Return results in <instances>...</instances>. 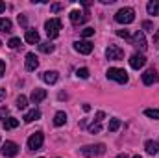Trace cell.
<instances>
[{"mask_svg":"<svg viewBox=\"0 0 159 158\" xmlns=\"http://www.w3.org/2000/svg\"><path fill=\"white\" fill-rule=\"evenodd\" d=\"M26 106H28V99H26L24 95H20V97L17 99V108H19V110H24Z\"/></svg>","mask_w":159,"mask_h":158,"instance_id":"cell-26","label":"cell"},{"mask_svg":"<svg viewBox=\"0 0 159 158\" xmlns=\"http://www.w3.org/2000/svg\"><path fill=\"white\" fill-rule=\"evenodd\" d=\"M93 34H94V28H83V30H81V36H83V37H91Z\"/></svg>","mask_w":159,"mask_h":158,"instance_id":"cell-30","label":"cell"},{"mask_svg":"<svg viewBox=\"0 0 159 158\" xmlns=\"http://www.w3.org/2000/svg\"><path fill=\"white\" fill-rule=\"evenodd\" d=\"M39 67V60L34 52H28L26 54V71H35Z\"/></svg>","mask_w":159,"mask_h":158,"instance_id":"cell-12","label":"cell"},{"mask_svg":"<svg viewBox=\"0 0 159 158\" xmlns=\"http://www.w3.org/2000/svg\"><path fill=\"white\" fill-rule=\"evenodd\" d=\"M104 117H106V114H104V112H96V119H94V123H100Z\"/></svg>","mask_w":159,"mask_h":158,"instance_id":"cell-33","label":"cell"},{"mask_svg":"<svg viewBox=\"0 0 159 158\" xmlns=\"http://www.w3.org/2000/svg\"><path fill=\"white\" fill-rule=\"evenodd\" d=\"M143 82H144L146 86L156 84V82H157V71H156V69H148V71L143 75Z\"/></svg>","mask_w":159,"mask_h":158,"instance_id":"cell-13","label":"cell"},{"mask_svg":"<svg viewBox=\"0 0 159 158\" xmlns=\"http://www.w3.org/2000/svg\"><path fill=\"white\" fill-rule=\"evenodd\" d=\"M7 45H9V48H19V47H20V39H19V37H11Z\"/></svg>","mask_w":159,"mask_h":158,"instance_id":"cell-29","label":"cell"},{"mask_svg":"<svg viewBox=\"0 0 159 158\" xmlns=\"http://www.w3.org/2000/svg\"><path fill=\"white\" fill-rule=\"evenodd\" d=\"M41 78H43V82H46V84H56L57 78H59V75H57V71H44Z\"/></svg>","mask_w":159,"mask_h":158,"instance_id":"cell-14","label":"cell"},{"mask_svg":"<svg viewBox=\"0 0 159 158\" xmlns=\"http://www.w3.org/2000/svg\"><path fill=\"white\" fill-rule=\"evenodd\" d=\"M107 78L115 80L119 84H126L128 82V73L124 69H119V67H111V69H107Z\"/></svg>","mask_w":159,"mask_h":158,"instance_id":"cell-4","label":"cell"},{"mask_svg":"<svg viewBox=\"0 0 159 158\" xmlns=\"http://www.w3.org/2000/svg\"><path fill=\"white\" fill-rule=\"evenodd\" d=\"M0 45H2V43H0Z\"/></svg>","mask_w":159,"mask_h":158,"instance_id":"cell-43","label":"cell"},{"mask_svg":"<svg viewBox=\"0 0 159 158\" xmlns=\"http://www.w3.org/2000/svg\"><path fill=\"white\" fill-rule=\"evenodd\" d=\"M144 116L150 119H159V110H156V108H146L144 110Z\"/></svg>","mask_w":159,"mask_h":158,"instance_id":"cell-25","label":"cell"},{"mask_svg":"<svg viewBox=\"0 0 159 158\" xmlns=\"http://www.w3.org/2000/svg\"><path fill=\"white\" fill-rule=\"evenodd\" d=\"M106 56H107V60H111V62H120L122 58H124V50L117 47V45H109L107 48H106Z\"/></svg>","mask_w":159,"mask_h":158,"instance_id":"cell-5","label":"cell"},{"mask_svg":"<svg viewBox=\"0 0 159 158\" xmlns=\"http://www.w3.org/2000/svg\"><path fill=\"white\" fill-rule=\"evenodd\" d=\"M83 112H91V106L89 104H83Z\"/></svg>","mask_w":159,"mask_h":158,"instance_id":"cell-39","label":"cell"},{"mask_svg":"<svg viewBox=\"0 0 159 158\" xmlns=\"http://www.w3.org/2000/svg\"><path fill=\"white\" fill-rule=\"evenodd\" d=\"M43 141H44L43 132H34V134L28 138V149L37 151V149H41V147H43Z\"/></svg>","mask_w":159,"mask_h":158,"instance_id":"cell-6","label":"cell"},{"mask_svg":"<svg viewBox=\"0 0 159 158\" xmlns=\"http://www.w3.org/2000/svg\"><path fill=\"white\" fill-rule=\"evenodd\" d=\"M6 116H7V108H6V106H2V108H0V119L6 117Z\"/></svg>","mask_w":159,"mask_h":158,"instance_id":"cell-35","label":"cell"},{"mask_svg":"<svg viewBox=\"0 0 159 158\" xmlns=\"http://www.w3.org/2000/svg\"><path fill=\"white\" fill-rule=\"evenodd\" d=\"M44 30H46V36L48 39H56L59 36V30H61V21L59 19H50L44 22Z\"/></svg>","mask_w":159,"mask_h":158,"instance_id":"cell-3","label":"cell"},{"mask_svg":"<svg viewBox=\"0 0 159 158\" xmlns=\"http://www.w3.org/2000/svg\"><path fill=\"white\" fill-rule=\"evenodd\" d=\"M120 125H122V123H120V119H111V121H109V126H107V128H109V132H117V130H119L120 128Z\"/></svg>","mask_w":159,"mask_h":158,"instance_id":"cell-24","label":"cell"},{"mask_svg":"<svg viewBox=\"0 0 159 158\" xmlns=\"http://www.w3.org/2000/svg\"><path fill=\"white\" fill-rule=\"evenodd\" d=\"M74 50L80 54H91L93 52V43L91 41H76L74 43Z\"/></svg>","mask_w":159,"mask_h":158,"instance_id":"cell-8","label":"cell"},{"mask_svg":"<svg viewBox=\"0 0 159 158\" xmlns=\"http://www.w3.org/2000/svg\"><path fill=\"white\" fill-rule=\"evenodd\" d=\"M80 153L87 158H93V156H98V155H104L106 153V145L104 143H96V145H83L80 149Z\"/></svg>","mask_w":159,"mask_h":158,"instance_id":"cell-2","label":"cell"},{"mask_svg":"<svg viewBox=\"0 0 159 158\" xmlns=\"http://www.w3.org/2000/svg\"><path fill=\"white\" fill-rule=\"evenodd\" d=\"M87 19H89V15L83 13V11H80V9H72V11H70V22H72V24H81V22H85Z\"/></svg>","mask_w":159,"mask_h":158,"instance_id":"cell-10","label":"cell"},{"mask_svg":"<svg viewBox=\"0 0 159 158\" xmlns=\"http://www.w3.org/2000/svg\"><path fill=\"white\" fill-rule=\"evenodd\" d=\"M6 11V4L4 2H0V13H4Z\"/></svg>","mask_w":159,"mask_h":158,"instance_id":"cell-38","label":"cell"},{"mask_svg":"<svg viewBox=\"0 0 159 158\" xmlns=\"http://www.w3.org/2000/svg\"><path fill=\"white\" fill-rule=\"evenodd\" d=\"M2 155L7 158H13L19 155V145L15 141H4L2 143Z\"/></svg>","mask_w":159,"mask_h":158,"instance_id":"cell-7","label":"cell"},{"mask_svg":"<svg viewBox=\"0 0 159 158\" xmlns=\"http://www.w3.org/2000/svg\"><path fill=\"white\" fill-rule=\"evenodd\" d=\"M4 71H6V63L0 60V78H2V75H4Z\"/></svg>","mask_w":159,"mask_h":158,"instance_id":"cell-36","label":"cell"},{"mask_svg":"<svg viewBox=\"0 0 159 158\" xmlns=\"http://www.w3.org/2000/svg\"><path fill=\"white\" fill-rule=\"evenodd\" d=\"M61 7H63V6H61V4H52V6H50V9H52V11H54V13H56V11H59V9H61Z\"/></svg>","mask_w":159,"mask_h":158,"instance_id":"cell-34","label":"cell"},{"mask_svg":"<svg viewBox=\"0 0 159 158\" xmlns=\"http://www.w3.org/2000/svg\"><path fill=\"white\" fill-rule=\"evenodd\" d=\"M76 77H78V78H89V69H87V67H81V69H78V71H76Z\"/></svg>","mask_w":159,"mask_h":158,"instance_id":"cell-27","label":"cell"},{"mask_svg":"<svg viewBox=\"0 0 159 158\" xmlns=\"http://www.w3.org/2000/svg\"><path fill=\"white\" fill-rule=\"evenodd\" d=\"M100 130H102V126H100V123H93V125L89 126V132H91V134H98Z\"/></svg>","mask_w":159,"mask_h":158,"instance_id":"cell-28","label":"cell"},{"mask_svg":"<svg viewBox=\"0 0 159 158\" xmlns=\"http://www.w3.org/2000/svg\"><path fill=\"white\" fill-rule=\"evenodd\" d=\"M117 158H128V156H126V155H124V153H122V155H119V156H117Z\"/></svg>","mask_w":159,"mask_h":158,"instance_id":"cell-41","label":"cell"},{"mask_svg":"<svg viewBox=\"0 0 159 158\" xmlns=\"http://www.w3.org/2000/svg\"><path fill=\"white\" fill-rule=\"evenodd\" d=\"M144 63H146V58H144L143 54H133V56L129 58V65H131L133 69H143Z\"/></svg>","mask_w":159,"mask_h":158,"instance_id":"cell-11","label":"cell"},{"mask_svg":"<svg viewBox=\"0 0 159 158\" xmlns=\"http://www.w3.org/2000/svg\"><path fill=\"white\" fill-rule=\"evenodd\" d=\"M144 149H146V153H148V155H152V156H154V155H157V153H159V143H157V141H154V140H148V141L144 143Z\"/></svg>","mask_w":159,"mask_h":158,"instance_id":"cell-16","label":"cell"},{"mask_svg":"<svg viewBox=\"0 0 159 158\" xmlns=\"http://www.w3.org/2000/svg\"><path fill=\"white\" fill-rule=\"evenodd\" d=\"M146 9H148L150 15H159V0H152V2H148Z\"/></svg>","mask_w":159,"mask_h":158,"instance_id":"cell-21","label":"cell"},{"mask_svg":"<svg viewBox=\"0 0 159 158\" xmlns=\"http://www.w3.org/2000/svg\"><path fill=\"white\" fill-rule=\"evenodd\" d=\"M54 45L50 43V41H44V43H39V50L41 52H44V54H50V52H54Z\"/></svg>","mask_w":159,"mask_h":158,"instance_id":"cell-22","label":"cell"},{"mask_svg":"<svg viewBox=\"0 0 159 158\" xmlns=\"http://www.w3.org/2000/svg\"><path fill=\"white\" fill-rule=\"evenodd\" d=\"M131 41V45L133 47H137V48H141V50H144L146 48V37H144V34L143 32H135V36L133 37H129Z\"/></svg>","mask_w":159,"mask_h":158,"instance_id":"cell-9","label":"cell"},{"mask_svg":"<svg viewBox=\"0 0 159 158\" xmlns=\"http://www.w3.org/2000/svg\"><path fill=\"white\" fill-rule=\"evenodd\" d=\"M67 123V114L65 112H57L56 116H54V125L56 126H63Z\"/></svg>","mask_w":159,"mask_h":158,"instance_id":"cell-20","label":"cell"},{"mask_svg":"<svg viewBox=\"0 0 159 158\" xmlns=\"http://www.w3.org/2000/svg\"><path fill=\"white\" fill-rule=\"evenodd\" d=\"M143 28L148 30V32H154V24H152L150 21H144V22H143Z\"/></svg>","mask_w":159,"mask_h":158,"instance_id":"cell-31","label":"cell"},{"mask_svg":"<svg viewBox=\"0 0 159 158\" xmlns=\"http://www.w3.org/2000/svg\"><path fill=\"white\" fill-rule=\"evenodd\" d=\"M133 158H143V156H139V155H135V156H133Z\"/></svg>","mask_w":159,"mask_h":158,"instance_id":"cell-42","label":"cell"},{"mask_svg":"<svg viewBox=\"0 0 159 158\" xmlns=\"http://www.w3.org/2000/svg\"><path fill=\"white\" fill-rule=\"evenodd\" d=\"M117 36H119V37H124V39H129L128 30H119V32H117Z\"/></svg>","mask_w":159,"mask_h":158,"instance_id":"cell-32","label":"cell"},{"mask_svg":"<svg viewBox=\"0 0 159 158\" xmlns=\"http://www.w3.org/2000/svg\"><path fill=\"white\" fill-rule=\"evenodd\" d=\"M13 30V24H11V21L9 19H0V32H4V34H9Z\"/></svg>","mask_w":159,"mask_h":158,"instance_id":"cell-19","label":"cell"},{"mask_svg":"<svg viewBox=\"0 0 159 158\" xmlns=\"http://www.w3.org/2000/svg\"><path fill=\"white\" fill-rule=\"evenodd\" d=\"M41 117V112L37 108H34V110H30V112H26L24 114V123H32V121H37Z\"/></svg>","mask_w":159,"mask_h":158,"instance_id":"cell-17","label":"cell"},{"mask_svg":"<svg viewBox=\"0 0 159 158\" xmlns=\"http://www.w3.org/2000/svg\"><path fill=\"white\" fill-rule=\"evenodd\" d=\"M115 21L119 24H131L135 21V9L133 7H122V9H119L117 15H115Z\"/></svg>","mask_w":159,"mask_h":158,"instance_id":"cell-1","label":"cell"},{"mask_svg":"<svg viewBox=\"0 0 159 158\" xmlns=\"http://www.w3.org/2000/svg\"><path fill=\"white\" fill-rule=\"evenodd\" d=\"M19 22H20L22 26H26V17H24V15H19Z\"/></svg>","mask_w":159,"mask_h":158,"instance_id":"cell-37","label":"cell"},{"mask_svg":"<svg viewBox=\"0 0 159 158\" xmlns=\"http://www.w3.org/2000/svg\"><path fill=\"white\" fill-rule=\"evenodd\" d=\"M24 39H26V43H30V45H35V43H39V34L35 30H26Z\"/></svg>","mask_w":159,"mask_h":158,"instance_id":"cell-18","label":"cell"},{"mask_svg":"<svg viewBox=\"0 0 159 158\" xmlns=\"http://www.w3.org/2000/svg\"><path fill=\"white\" fill-rule=\"evenodd\" d=\"M17 126H19V119H15V117H7L6 121H4V128H6V130L17 128Z\"/></svg>","mask_w":159,"mask_h":158,"instance_id":"cell-23","label":"cell"},{"mask_svg":"<svg viewBox=\"0 0 159 158\" xmlns=\"http://www.w3.org/2000/svg\"><path fill=\"white\" fill-rule=\"evenodd\" d=\"M44 99H46V91H44V89H34L32 95H30V101L35 102V104L41 102V101H44Z\"/></svg>","mask_w":159,"mask_h":158,"instance_id":"cell-15","label":"cell"},{"mask_svg":"<svg viewBox=\"0 0 159 158\" xmlns=\"http://www.w3.org/2000/svg\"><path fill=\"white\" fill-rule=\"evenodd\" d=\"M6 97V89H0V99H4Z\"/></svg>","mask_w":159,"mask_h":158,"instance_id":"cell-40","label":"cell"}]
</instances>
